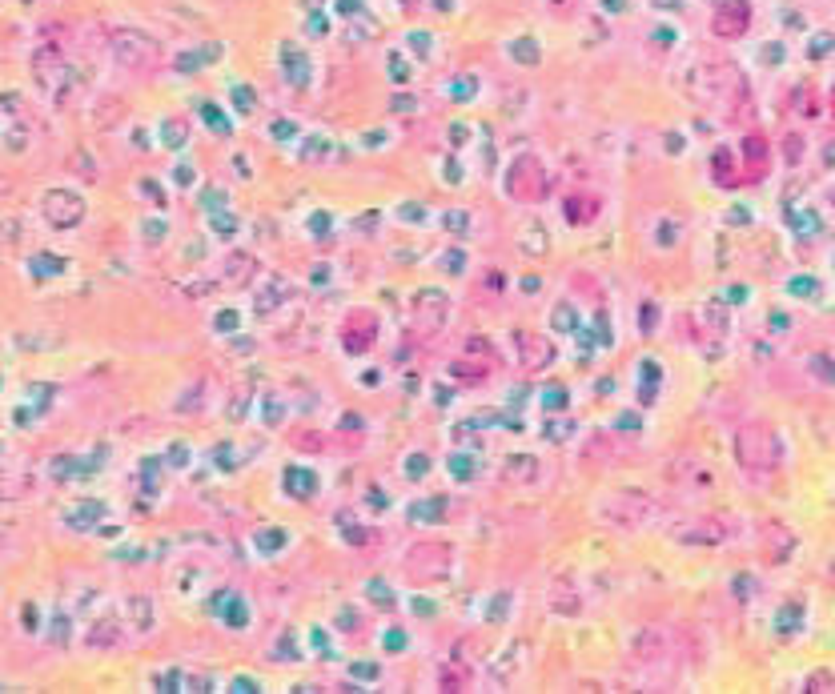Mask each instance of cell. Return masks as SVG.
Masks as SVG:
<instances>
[{
  "label": "cell",
  "instance_id": "cell-1",
  "mask_svg": "<svg viewBox=\"0 0 835 694\" xmlns=\"http://www.w3.org/2000/svg\"><path fill=\"white\" fill-rule=\"evenodd\" d=\"M735 462L751 474H775L783 466V438L767 422H747L735 434Z\"/></svg>",
  "mask_w": 835,
  "mask_h": 694
},
{
  "label": "cell",
  "instance_id": "cell-2",
  "mask_svg": "<svg viewBox=\"0 0 835 694\" xmlns=\"http://www.w3.org/2000/svg\"><path fill=\"white\" fill-rule=\"evenodd\" d=\"M599 518L603 522H611V526H623V530H639V526H651L659 514H663V506H659V498H651V494H643V490H611V494H603L599 498Z\"/></svg>",
  "mask_w": 835,
  "mask_h": 694
},
{
  "label": "cell",
  "instance_id": "cell-3",
  "mask_svg": "<svg viewBox=\"0 0 835 694\" xmlns=\"http://www.w3.org/2000/svg\"><path fill=\"white\" fill-rule=\"evenodd\" d=\"M550 193V173L534 153H518L506 169V197L518 205H538Z\"/></svg>",
  "mask_w": 835,
  "mask_h": 694
},
{
  "label": "cell",
  "instance_id": "cell-4",
  "mask_svg": "<svg viewBox=\"0 0 835 694\" xmlns=\"http://www.w3.org/2000/svg\"><path fill=\"white\" fill-rule=\"evenodd\" d=\"M671 534L679 542H687V546H723V542H731L739 534V526H735V518L727 510H715V514H695L683 526H671Z\"/></svg>",
  "mask_w": 835,
  "mask_h": 694
},
{
  "label": "cell",
  "instance_id": "cell-5",
  "mask_svg": "<svg viewBox=\"0 0 835 694\" xmlns=\"http://www.w3.org/2000/svg\"><path fill=\"white\" fill-rule=\"evenodd\" d=\"M402 566H406V574L414 582H442L450 574V566H454V554H450L446 542H418V546H410Z\"/></svg>",
  "mask_w": 835,
  "mask_h": 694
},
{
  "label": "cell",
  "instance_id": "cell-6",
  "mask_svg": "<svg viewBox=\"0 0 835 694\" xmlns=\"http://www.w3.org/2000/svg\"><path fill=\"white\" fill-rule=\"evenodd\" d=\"M41 217L53 229H73V225L85 221V197L73 193V189H49L45 201H41Z\"/></svg>",
  "mask_w": 835,
  "mask_h": 694
},
{
  "label": "cell",
  "instance_id": "cell-7",
  "mask_svg": "<svg viewBox=\"0 0 835 694\" xmlns=\"http://www.w3.org/2000/svg\"><path fill=\"white\" fill-rule=\"evenodd\" d=\"M450 305H446V293L442 289H418L414 293V305H410V317H414V333L418 337H434L446 321Z\"/></svg>",
  "mask_w": 835,
  "mask_h": 694
},
{
  "label": "cell",
  "instance_id": "cell-8",
  "mask_svg": "<svg viewBox=\"0 0 835 694\" xmlns=\"http://www.w3.org/2000/svg\"><path fill=\"white\" fill-rule=\"evenodd\" d=\"M113 57L125 65V69H153L161 61V49L153 45V37L145 33H117L113 37Z\"/></svg>",
  "mask_w": 835,
  "mask_h": 694
},
{
  "label": "cell",
  "instance_id": "cell-9",
  "mask_svg": "<svg viewBox=\"0 0 835 694\" xmlns=\"http://www.w3.org/2000/svg\"><path fill=\"white\" fill-rule=\"evenodd\" d=\"M378 341V313L374 309H350L342 321V345L346 354H366Z\"/></svg>",
  "mask_w": 835,
  "mask_h": 694
},
{
  "label": "cell",
  "instance_id": "cell-10",
  "mask_svg": "<svg viewBox=\"0 0 835 694\" xmlns=\"http://www.w3.org/2000/svg\"><path fill=\"white\" fill-rule=\"evenodd\" d=\"M514 358L526 374H542L550 362H554V345L542 337V333H530V329H518L514 333Z\"/></svg>",
  "mask_w": 835,
  "mask_h": 694
},
{
  "label": "cell",
  "instance_id": "cell-11",
  "mask_svg": "<svg viewBox=\"0 0 835 694\" xmlns=\"http://www.w3.org/2000/svg\"><path fill=\"white\" fill-rule=\"evenodd\" d=\"M711 29L715 37L723 41H735L751 29V0H719L715 5V17H711Z\"/></svg>",
  "mask_w": 835,
  "mask_h": 694
},
{
  "label": "cell",
  "instance_id": "cell-12",
  "mask_svg": "<svg viewBox=\"0 0 835 694\" xmlns=\"http://www.w3.org/2000/svg\"><path fill=\"white\" fill-rule=\"evenodd\" d=\"M791 550H795V534L783 522H763V530H759V558L767 566H779V562L791 558Z\"/></svg>",
  "mask_w": 835,
  "mask_h": 694
},
{
  "label": "cell",
  "instance_id": "cell-13",
  "mask_svg": "<svg viewBox=\"0 0 835 694\" xmlns=\"http://www.w3.org/2000/svg\"><path fill=\"white\" fill-rule=\"evenodd\" d=\"M546 602H550L554 614H579L583 610V594H579V586L567 574H559L546 586Z\"/></svg>",
  "mask_w": 835,
  "mask_h": 694
},
{
  "label": "cell",
  "instance_id": "cell-14",
  "mask_svg": "<svg viewBox=\"0 0 835 694\" xmlns=\"http://www.w3.org/2000/svg\"><path fill=\"white\" fill-rule=\"evenodd\" d=\"M711 177H715L723 189H739V185L747 181L743 157H735L731 149H715V157H711Z\"/></svg>",
  "mask_w": 835,
  "mask_h": 694
},
{
  "label": "cell",
  "instance_id": "cell-15",
  "mask_svg": "<svg viewBox=\"0 0 835 694\" xmlns=\"http://www.w3.org/2000/svg\"><path fill=\"white\" fill-rule=\"evenodd\" d=\"M743 161H747V181H759L763 173H767V161H771V149H767V141L759 137V133H751L747 141H743V153H739Z\"/></svg>",
  "mask_w": 835,
  "mask_h": 694
},
{
  "label": "cell",
  "instance_id": "cell-16",
  "mask_svg": "<svg viewBox=\"0 0 835 694\" xmlns=\"http://www.w3.org/2000/svg\"><path fill=\"white\" fill-rule=\"evenodd\" d=\"M599 213H603V201H599L595 193H575V197H567V221H571V225H591Z\"/></svg>",
  "mask_w": 835,
  "mask_h": 694
},
{
  "label": "cell",
  "instance_id": "cell-17",
  "mask_svg": "<svg viewBox=\"0 0 835 694\" xmlns=\"http://www.w3.org/2000/svg\"><path fill=\"white\" fill-rule=\"evenodd\" d=\"M506 478H514V482H538V462L534 458H510L506 462Z\"/></svg>",
  "mask_w": 835,
  "mask_h": 694
},
{
  "label": "cell",
  "instance_id": "cell-18",
  "mask_svg": "<svg viewBox=\"0 0 835 694\" xmlns=\"http://www.w3.org/2000/svg\"><path fill=\"white\" fill-rule=\"evenodd\" d=\"M799 622H803V606H795V602H791V606H783V610H779V618H775V630H779L783 638H791V634L799 630Z\"/></svg>",
  "mask_w": 835,
  "mask_h": 694
},
{
  "label": "cell",
  "instance_id": "cell-19",
  "mask_svg": "<svg viewBox=\"0 0 835 694\" xmlns=\"http://www.w3.org/2000/svg\"><path fill=\"white\" fill-rule=\"evenodd\" d=\"M117 638H121V626H117V622H109V618H105V622H97V626H93V634H89V642H93V646H113Z\"/></svg>",
  "mask_w": 835,
  "mask_h": 694
},
{
  "label": "cell",
  "instance_id": "cell-20",
  "mask_svg": "<svg viewBox=\"0 0 835 694\" xmlns=\"http://www.w3.org/2000/svg\"><path fill=\"white\" fill-rule=\"evenodd\" d=\"M310 482H314V474H306V470H286V490H294V494L306 498V494H314Z\"/></svg>",
  "mask_w": 835,
  "mask_h": 694
},
{
  "label": "cell",
  "instance_id": "cell-21",
  "mask_svg": "<svg viewBox=\"0 0 835 694\" xmlns=\"http://www.w3.org/2000/svg\"><path fill=\"white\" fill-rule=\"evenodd\" d=\"M803 690H811V694H823V690H835V674L831 670H815L807 682H803Z\"/></svg>",
  "mask_w": 835,
  "mask_h": 694
},
{
  "label": "cell",
  "instance_id": "cell-22",
  "mask_svg": "<svg viewBox=\"0 0 835 694\" xmlns=\"http://www.w3.org/2000/svg\"><path fill=\"white\" fill-rule=\"evenodd\" d=\"M129 606H133L137 630H149V626H153V614H149V598H129Z\"/></svg>",
  "mask_w": 835,
  "mask_h": 694
},
{
  "label": "cell",
  "instance_id": "cell-23",
  "mask_svg": "<svg viewBox=\"0 0 835 694\" xmlns=\"http://www.w3.org/2000/svg\"><path fill=\"white\" fill-rule=\"evenodd\" d=\"M370 594H374V598H378V602H386V606H394V594H390V590H382V586H378V582H374V586H370Z\"/></svg>",
  "mask_w": 835,
  "mask_h": 694
},
{
  "label": "cell",
  "instance_id": "cell-24",
  "mask_svg": "<svg viewBox=\"0 0 835 694\" xmlns=\"http://www.w3.org/2000/svg\"><path fill=\"white\" fill-rule=\"evenodd\" d=\"M454 470L466 478V474H470V462H466V458H454Z\"/></svg>",
  "mask_w": 835,
  "mask_h": 694
},
{
  "label": "cell",
  "instance_id": "cell-25",
  "mask_svg": "<svg viewBox=\"0 0 835 694\" xmlns=\"http://www.w3.org/2000/svg\"><path fill=\"white\" fill-rule=\"evenodd\" d=\"M831 582H835V558H831Z\"/></svg>",
  "mask_w": 835,
  "mask_h": 694
},
{
  "label": "cell",
  "instance_id": "cell-26",
  "mask_svg": "<svg viewBox=\"0 0 835 694\" xmlns=\"http://www.w3.org/2000/svg\"><path fill=\"white\" fill-rule=\"evenodd\" d=\"M402 5H406V9H410V5H418V0H402Z\"/></svg>",
  "mask_w": 835,
  "mask_h": 694
},
{
  "label": "cell",
  "instance_id": "cell-27",
  "mask_svg": "<svg viewBox=\"0 0 835 694\" xmlns=\"http://www.w3.org/2000/svg\"><path fill=\"white\" fill-rule=\"evenodd\" d=\"M831 109H835V97H831Z\"/></svg>",
  "mask_w": 835,
  "mask_h": 694
}]
</instances>
